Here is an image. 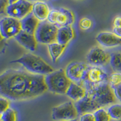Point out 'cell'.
<instances>
[{"label": "cell", "instance_id": "6da1fadb", "mask_svg": "<svg viewBox=\"0 0 121 121\" xmlns=\"http://www.w3.org/2000/svg\"><path fill=\"white\" fill-rule=\"evenodd\" d=\"M47 91L44 75L32 74L26 70L9 69L0 76V93L9 100L33 99Z\"/></svg>", "mask_w": 121, "mask_h": 121}, {"label": "cell", "instance_id": "7a4b0ae2", "mask_svg": "<svg viewBox=\"0 0 121 121\" xmlns=\"http://www.w3.org/2000/svg\"><path fill=\"white\" fill-rule=\"evenodd\" d=\"M85 87L87 89L86 95L75 104L79 115L94 113L101 108L115 103L117 100L114 90L108 82Z\"/></svg>", "mask_w": 121, "mask_h": 121}, {"label": "cell", "instance_id": "3957f363", "mask_svg": "<svg viewBox=\"0 0 121 121\" xmlns=\"http://www.w3.org/2000/svg\"><path fill=\"white\" fill-rule=\"evenodd\" d=\"M11 62L21 64L26 71L35 74L45 76L55 71L53 68L43 58L31 53H24Z\"/></svg>", "mask_w": 121, "mask_h": 121}, {"label": "cell", "instance_id": "277c9868", "mask_svg": "<svg viewBox=\"0 0 121 121\" xmlns=\"http://www.w3.org/2000/svg\"><path fill=\"white\" fill-rule=\"evenodd\" d=\"M45 82L48 91L58 95L66 94L72 83L63 69L55 70L45 75Z\"/></svg>", "mask_w": 121, "mask_h": 121}, {"label": "cell", "instance_id": "5b68a950", "mask_svg": "<svg viewBox=\"0 0 121 121\" xmlns=\"http://www.w3.org/2000/svg\"><path fill=\"white\" fill-rule=\"evenodd\" d=\"M58 27L48 21L39 22L35 36L38 43L49 45L57 41Z\"/></svg>", "mask_w": 121, "mask_h": 121}, {"label": "cell", "instance_id": "8992f818", "mask_svg": "<svg viewBox=\"0 0 121 121\" xmlns=\"http://www.w3.org/2000/svg\"><path fill=\"white\" fill-rule=\"evenodd\" d=\"M79 115L72 101H67L53 108L52 117L55 121H68L76 119Z\"/></svg>", "mask_w": 121, "mask_h": 121}, {"label": "cell", "instance_id": "52a82bcc", "mask_svg": "<svg viewBox=\"0 0 121 121\" xmlns=\"http://www.w3.org/2000/svg\"><path fill=\"white\" fill-rule=\"evenodd\" d=\"M22 31L21 21L10 17H4L0 21V32L4 39L15 38Z\"/></svg>", "mask_w": 121, "mask_h": 121}, {"label": "cell", "instance_id": "ba28073f", "mask_svg": "<svg viewBox=\"0 0 121 121\" xmlns=\"http://www.w3.org/2000/svg\"><path fill=\"white\" fill-rule=\"evenodd\" d=\"M90 66L85 62H73L65 70L67 77L72 82L82 84Z\"/></svg>", "mask_w": 121, "mask_h": 121}, {"label": "cell", "instance_id": "9c48e42d", "mask_svg": "<svg viewBox=\"0 0 121 121\" xmlns=\"http://www.w3.org/2000/svg\"><path fill=\"white\" fill-rule=\"evenodd\" d=\"M33 3L28 0H19L9 4L6 10L9 17L22 20L32 12Z\"/></svg>", "mask_w": 121, "mask_h": 121}, {"label": "cell", "instance_id": "30bf717a", "mask_svg": "<svg viewBox=\"0 0 121 121\" xmlns=\"http://www.w3.org/2000/svg\"><path fill=\"white\" fill-rule=\"evenodd\" d=\"M109 76L105 70L99 66H90L83 85L86 86L97 85L108 82Z\"/></svg>", "mask_w": 121, "mask_h": 121}, {"label": "cell", "instance_id": "8fae6325", "mask_svg": "<svg viewBox=\"0 0 121 121\" xmlns=\"http://www.w3.org/2000/svg\"><path fill=\"white\" fill-rule=\"evenodd\" d=\"M111 54L102 47L96 46L89 51L87 56L88 62L92 66L102 67L110 61Z\"/></svg>", "mask_w": 121, "mask_h": 121}, {"label": "cell", "instance_id": "7c38bea8", "mask_svg": "<svg viewBox=\"0 0 121 121\" xmlns=\"http://www.w3.org/2000/svg\"><path fill=\"white\" fill-rule=\"evenodd\" d=\"M96 41L105 48H112L121 45V38L112 32H101L96 36Z\"/></svg>", "mask_w": 121, "mask_h": 121}, {"label": "cell", "instance_id": "4fadbf2b", "mask_svg": "<svg viewBox=\"0 0 121 121\" xmlns=\"http://www.w3.org/2000/svg\"><path fill=\"white\" fill-rule=\"evenodd\" d=\"M15 39L22 47L30 52H35L37 48L38 43L35 35L30 34L22 30Z\"/></svg>", "mask_w": 121, "mask_h": 121}, {"label": "cell", "instance_id": "5bb4252c", "mask_svg": "<svg viewBox=\"0 0 121 121\" xmlns=\"http://www.w3.org/2000/svg\"><path fill=\"white\" fill-rule=\"evenodd\" d=\"M74 22V15L70 10L64 8L58 9L56 21L55 24L58 27L71 26Z\"/></svg>", "mask_w": 121, "mask_h": 121}, {"label": "cell", "instance_id": "9a60e30c", "mask_svg": "<svg viewBox=\"0 0 121 121\" xmlns=\"http://www.w3.org/2000/svg\"><path fill=\"white\" fill-rule=\"evenodd\" d=\"M87 93V89L83 84L72 82L70 84L65 95L75 102H78L85 97Z\"/></svg>", "mask_w": 121, "mask_h": 121}, {"label": "cell", "instance_id": "2e32d148", "mask_svg": "<svg viewBox=\"0 0 121 121\" xmlns=\"http://www.w3.org/2000/svg\"><path fill=\"white\" fill-rule=\"evenodd\" d=\"M50 12L49 6L45 2L37 1L33 3L32 12L40 22L47 21Z\"/></svg>", "mask_w": 121, "mask_h": 121}, {"label": "cell", "instance_id": "e0dca14e", "mask_svg": "<svg viewBox=\"0 0 121 121\" xmlns=\"http://www.w3.org/2000/svg\"><path fill=\"white\" fill-rule=\"evenodd\" d=\"M40 21L31 12L24 18L21 20L22 30L26 32L35 35L38 29Z\"/></svg>", "mask_w": 121, "mask_h": 121}, {"label": "cell", "instance_id": "ac0fdd59", "mask_svg": "<svg viewBox=\"0 0 121 121\" xmlns=\"http://www.w3.org/2000/svg\"><path fill=\"white\" fill-rule=\"evenodd\" d=\"M74 37V30L72 26L59 27L57 35V43L67 45Z\"/></svg>", "mask_w": 121, "mask_h": 121}, {"label": "cell", "instance_id": "d6986e66", "mask_svg": "<svg viewBox=\"0 0 121 121\" xmlns=\"http://www.w3.org/2000/svg\"><path fill=\"white\" fill-rule=\"evenodd\" d=\"M66 47L67 45H62L57 42L48 45V52L53 62H56L62 56Z\"/></svg>", "mask_w": 121, "mask_h": 121}, {"label": "cell", "instance_id": "ffe728a7", "mask_svg": "<svg viewBox=\"0 0 121 121\" xmlns=\"http://www.w3.org/2000/svg\"><path fill=\"white\" fill-rule=\"evenodd\" d=\"M110 64L114 72L121 73V53L114 52L111 54Z\"/></svg>", "mask_w": 121, "mask_h": 121}, {"label": "cell", "instance_id": "44dd1931", "mask_svg": "<svg viewBox=\"0 0 121 121\" xmlns=\"http://www.w3.org/2000/svg\"><path fill=\"white\" fill-rule=\"evenodd\" d=\"M107 111L112 119L121 120V104H114L108 108Z\"/></svg>", "mask_w": 121, "mask_h": 121}, {"label": "cell", "instance_id": "7402d4cb", "mask_svg": "<svg viewBox=\"0 0 121 121\" xmlns=\"http://www.w3.org/2000/svg\"><path fill=\"white\" fill-rule=\"evenodd\" d=\"M93 113L96 121H110L112 119L107 110L104 108L96 110Z\"/></svg>", "mask_w": 121, "mask_h": 121}, {"label": "cell", "instance_id": "603a6c76", "mask_svg": "<svg viewBox=\"0 0 121 121\" xmlns=\"http://www.w3.org/2000/svg\"><path fill=\"white\" fill-rule=\"evenodd\" d=\"M17 113L14 109L9 108L1 114V121H17Z\"/></svg>", "mask_w": 121, "mask_h": 121}, {"label": "cell", "instance_id": "cb8c5ba5", "mask_svg": "<svg viewBox=\"0 0 121 121\" xmlns=\"http://www.w3.org/2000/svg\"><path fill=\"white\" fill-rule=\"evenodd\" d=\"M108 83L111 87L114 89L121 84V73L114 72L109 77Z\"/></svg>", "mask_w": 121, "mask_h": 121}, {"label": "cell", "instance_id": "d4e9b609", "mask_svg": "<svg viewBox=\"0 0 121 121\" xmlns=\"http://www.w3.org/2000/svg\"><path fill=\"white\" fill-rule=\"evenodd\" d=\"M79 25L82 30H87L92 27V21L88 18H83L80 20Z\"/></svg>", "mask_w": 121, "mask_h": 121}, {"label": "cell", "instance_id": "484cf974", "mask_svg": "<svg viewBox=\"0 0 121 121\" xmlns=\"http://www.w3.org/2000/svg\"><path fill=\"white\" fill-rule=\"evenodd\" d=\"M10 108L9 99L4 96H1L0 98V112L1 114L6 112Z\"/></svg>", "mask_w": 121, "mask_h": 121}, {"label": "cell", "instance_id": "4316f807", "mask_svg": "<svg viewBox=\"0 0 121 121\" xmlns=\"http://www.w3.org/2000/svg\"><path fill=\"white\" fill-rule=\"evenodd\" d=\"M79 121H96L93 113H87L81 115Z\"/></svg>", "mask_w": 121, "mask_h": 121}, {"label": "cell", "instance_id": "83f0119b", "mask_svg": "<svg viewBox=\"0 0 121 121\" xmlns=\"http://www.w3.org/2000/svg\"><path fill=\"white\" fill-rule=\"evenodd\" d=\"M9 5V0H0V10L1 13L3 14L6 13V10L7 7Z\"/></svg>", "mask_w": 121, "mask_h": 121}, {"label": "cell", "instance_id": "f1b7e54d", "mask_svg": "<svg viewBox=\"0 0 121 121\" xmlns=\"http://www.w3.org/2000/svg\"><path fill=\"white\" fill-rule=\"evenodd\" d=\"M113 90H114V95L117 100L121 102V84L119 85L118 87L114 88Z\"/></svg>", "mask_w": 121, "mask_h": 121}, {"label": "cell", "instance_id": "f546056e", "mask_svg": "<svg viewBox=\"0 0 121 121\" xmlns=\"http://www.w3.org/2000/svg\"><path fill=\"white\" fill-rule=\"evenodd\" d=\"M113 26L115 28H121V17H116L113 21Z\"/></svg>", "mask_w": 121, "mask_h": 121}, {"label": "cell", "instance_id": "4dcf8cb0", "mask_svg": "<svg viewBox=\"0 0 121 121\" xmlns=\"http://www.w3.org/2000/svg\"><path fill=\"white\" fill-rule=\"evenodd\" d=\"M113 33L119 37L121 38V28L113 27Z\"/></svg>", "mask_w": 121, "mask_h": 121}, {"label": "cell", "instance_id": "1f68e13d", "mask_svg": "<svg viewBox=\"0 0 121 121\" xmlns=\"http://www.w3.org/2000/svg\"><path fill=\"white\" fill-rule=\"evenodd\" d=\"M18 1H19V0H9V4H13V3Z\"/></svg>", "mask_w": 121, "mask_h": 121}, {"label": "cell", "instance_id": "d6a6232c", "mask_svg": "<svg viewBox=\"0 0 121 121\" xmlns=\"http://www.w3.org/2000/svg\"><path fill=\"white\" fill-rule=\"evenodd\" d=\"M29 1L32 2V1H35V2H37V1H45V0H28Z\"/></svg>", "mask_w": 121, "mask_h": 121}, {"label": "cell", "instance_id": "836d02e7", "mask_svg": "<svg viewBox=\"0 0 121 121\" xmlns=\"http://www.w3.org/2000/svg\"><path fill=\"white\" fill-rule=\"evenodd\" d=\"M78 121L77 120V119H74V120H72V121Z\"/></svg>", "mask_w": 121, "mask_h": 121}]
</instances>
